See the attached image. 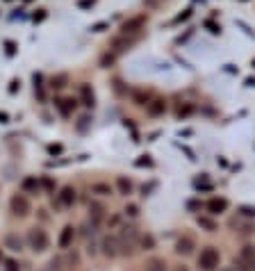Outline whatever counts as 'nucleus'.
I'll use <instances>...</instances> for the list:
<instances>
[{"label": "nucleus", "mask_w": 255, "mask_h": 271, "mask_svg": "<svg viewBox=\"0 0 255 271\" xmlns=\"http://www.w3.org/2000/svg\"><path fill=\"white\" fill-rule=\"evenodd\" d=\"M27 246L34 253H44L48 248V232L44 228H32L27 232Z\"/></svg>", "instance_id": "f257e3e1"}, {"label": "nucleus", "mask_w": 255, "mask_h": 271, "mask_svg": "<svg viewBox=\"0 0 255 271\" xmlns=\"http://www.w3.org/2000/svg\"><path fill=\"white\" fill-rule=\"evenodd\" d=\"M198 267L203 271H214L216 267H219V251H216L214 246H208V248L201 251V255H198Z\"/></svg>", "instance_id": "f03ea898"}, {"label": "nucleus", "mask_w": 255, "mask_h": 271, "mask_svg": "<svg viewBox=\"0 0 255 271\" xmlns=\"http://www.w3.org/2000/svg\"><path fill=\"white\" fill-rule=\"evenodd\" d=\"M137 228H123V232L118 235V244H121V253H132L135 251V246H137Z\"/></svg>", "instance_id": "7ed1b4c3"}, {"label": "nucleus", "mask_w": 255, "mask_h": 271, "mask_svg": "<svg viewBox=\"0 0 255 271\" xmlns=\"http://www.w3.org/2000/svg\"><path fill=\"white\" fill-rule=\"evenodd\" d=\"M144 27H146V16H132V19H128L123 23L121 34H128V37H141Z\"/></svg>", "instance_id": "20e7f679"}, {"label": "nucleus", "mask_w": 255, "mask_h": 271, "mask_svg": "<svg viewBox=\"0 0 255 271\" xmlns=\"http://www.w3.org/2000/svg\"><path fill=\"white\" fill-rule=\"evenodd\" d=\"M12 212L16 217H27V214H30V201H27L23 194L12 196Z\"/></svg>", "instance_id": "39448f33"}, {"label": "nucleus", "mask_w": 255, "mask_h": 271, "mask_svg": "<svg viewBox=\"0 0 255 271\" xmlns=\"http://www.w3.org/2000/svg\"><path fill=\"white\" fill-rule=\"evenodd\" d=\"M103 253L107 258H116L121 253V244H118V237H105L103 239Z\"/></svg>", "instance_id": "423d86ee"}, {"label": "nucleus", "mask_w": 255, "mask_h": 271, "mask_svg": "<svg viewBox=\"0 0 255 271\" xmlns=\"http://www.w3.org/2000/svg\"><path fill=\"white\" fill-rule=\"evenodd\" d=\"M73 239H75V228H73V226H64L62 232H59L57 246L59 248H69V246L73 244Z\"/></svg>", "instance_id": "0eeeda50"}, {"label": "nucleus", "mask_w": 255, "mask_h": 271, "mask_svg": "<svg viewBox=\"0 0 255 271\" xmlns=\"http://www.w3.org/2000/svg\"><path fill=\"white\" fill-rule=\"evenodd\" d=\"M194 248H196V244H194V239H191V237L178 239V244H176V253H178V255H191V253H194Z\"/></svg>", "instance_id": "6e6552de"}, {"label": "nucleus", "mask_w": 255, "mask_h": 271, "mask_svg": "<svg viewBox=\"0 0 255 271\" xmlns=\"http://www.w3.org/2000/svg\"><path fill=\"white\" fill-rule=\"evenodd\" d=\"M57 201L62 207H71V205L75 203V189H73V187H64V189L59 192Z\"/></svg>", "instance_id": "1a4fd4ad"}, {"label": "nucleus", "mask_w": 255, "mask_h": 271, "mask_svg": "<svg viewBox=\"0 0 255 271\" xmlns=\"http://www.w3.org/2000/svg\"><path fill=\"white\" fill-rule=\"evenodd\" d=\"M208 210L212 212V214H221V212L228 210V201L226 199H212L208 203Z\"/></svg>", "instance_id": "9d476101"}, {"label": "nucleus", "mask_w": 255, "mask_h": 271, "mask_svg": "<svg viewBox=\"0 0 255 271\" xmlns=\"http://www.w3.org/2000/svg\"><path fill=\"white\" fill-rule=\"evenodd\" d=\"M164 112H166V103H164L162 98H155L148 103V114H151V116H160V114H164Z\"/></svg>", "instance_id": "9b49d317"}, {"label": "nucleus", "mask_w": 255, "mask_h": 271, "mask_svg": "<svg viewBox=\"0 0 255 271\" xmlns=\"http://www.w3.org/2000/svg\"><path fill=\"white\" fill-rule=\"evenodd\" d=\"M5 246L7 248H12V251H23V242H21L19 235H14V232H9L5 237Z\"/></svg>", "instance_id": "f8f14e48"}, {"label": "nucleus", "mask_w": 255, "mask_h": 271, "mask_svg": "<svg viewBox=\"0 0 255 271\" xmlns=\"http://www.w3.org/2000/svg\"><path fill=\"white\" fill-rule=\"evenodd\" d=\"M144 271H166V262L162 258H151L144 265Z\"/></svg>", "instance_id": "ddd939ff"}, {"label": "nucleus", "mask_w": 255, "mask_h": 271, "mask_svg": "<svg viewBox=\"0 0 255 271\" xmlns=\"http://www.w3.org/2000/svg\"><path fill=\"white\" fill-rule=\"evenodd\" d=\"M57 107H59V112L64 114V116H69V114H71V110L75 107V100H71V98L57 100Z\"/></svg>", "instance_id": "4468645a"}, {"label": "nucleus", "mask_w": 255, "mask_h": 271, "mask_svg": "<svg viewBox=\"0 0 255 271\" xmlns=\"http://www.w3.org/2000/svg\"><path fill=\"white\" fill-rule=\"evenodd\" d=\"M239 258H242V262H255V248L253 246H244Z\"/></svg>", "instance_id": "2eb2a0df"}, {"label": "nucleus", "mask_w": 255, "mask_h": 271, "mask_svg": "<svg viewBox=\"0 0 255 271\" xmlns=\"http://www.w3.org/2000/svg\"><path fill=\"white\" fill-rule=\"evenodd\" d=\"M116 185H118V192H121V194H125V196H128V194L132 192V182H130V180L118 178V180H116Z\"/></svg>", "instance_id": "dca6fc26"}, {"label": "nucleus", "mask_w": 255, "mask_h": 271, "mask_svg": "<svg viewBox=\"0 0 255 271\" xmlns=\"http://www.w3.org/2000/svg\"><path fill=\"white\" fill-rule=\"evenodd\" d=\"M82 100H85V105H87V107H92V105H93V91L89 89V87H82Z\"/></svg>", "instance_id": "f3484780"}, {"label": "nucleus", "mask_w": 255, "mask_h": 271, "mask_svg": "<svg viewBox=\"0 0 255 271\" xmlns=\"http://www.w3.org/2000/svg\"><path fill=\"white\" fill-rule=\"evenodd\" d=\"M92 192L93 194H100V196H107V194H112V189L107 185H93L92 187Z\"/></svg>", "instance_id": "a211bd4d"}, {"label": "nucleus", "mask_w": 255, "mask_h": 271, "mask_svg": "<svg viewBox=\"0 0 255 271\" xmlns=\"http://www.w3.org/2000/svg\"><path fill=\"white\" fill-rule=\"evenodd\" d=\"M198 226H203V228H208L209 232H212V230H216L214 221H209V219H198Z\"/></svg>", "instance_id": "6ab92c4d"}, {"label": "nucleus", "mask_w": 255, "mask_h": 271, "mask_svg": "<svg viewBox=\"0 0 255 271\" xmlns=\"http://www.w3.org/2000/svg\"><path fill=\"white\" fill-rule=\"evenodd\" d=\"M92 214H93V221H100V219H103V207H100V205H93Z\"/></svg>", "instance_id": "aec40b11"}, {"label": "nucleus", "mask_w": 255, "mask_h": 271, "mask_svg": "<svg viewBox=\"0 0 255 271\" xmlns=\"http://www.w3.org/2000/svg\"><path fill=\"white\" fill-rule=\"evenodd\" d=\"M153 244H155V239H153L151 235H146V237H141V246H144L146 251H148V248H153Z\"/></svg>", "instance_id": "412c9836"}, {"label": "nucleus", "mask_w": 255, "mask_h": 271, "mask_svg": "<svg viewBox=\"0 0 255 271\" xmlns=\"http://www.w3.org/2000/svg\"><path fill=\"white\" fill-rule=\"evenodd\" d=\"M105 27H107V23H96V25L92 27V32H103Z\"/></svg>", "instance_id": "4be33fe9"}, {"label": "nucleus", "mask_w": 255, "mask_h": 271, "mask_svg": "<svg viewBox=\"0 0 255 271\" xmlns=\"http://www.w3.org/2000/svg\"><path fill=\"white\" fill-rule=\"evenodd\" d=\"M125 212H128L130 217H137V205H128V207H125Z\"/></svg>", "instance_id": "5701e85b"}, {"label": "nucleus", "mask_w": 255, "mask_h": 271, "mask_svg": "<svg viewBox=\"0 0 255 271\" xmlns=\"http://www.w3.org/2000/svg\"><path fill=\"white\" fill-rule=\"evenodd\" d=\"M78 5H80V7H92V5H93V0H80Z\"/></svg>", "instance_id": "b1692460"}, {"label": "nucleus", "mask_w": 255, "mask_h": 271, "mask_svg": "<svg viewBox=\"0 0 255 271\" xmlns=\"http://www.w3.org/2000/svg\"><path fill=\"white\" fill-rule=\"evenodd\" d=\"M244 214H246V217H255V210L253 207H244Z\"/></svg>", "instance_id": "393cba45"}, {"label": "nucleus", "mask_w": 255, "mask_h": 271, "mask_svg": "<svg viewBox=\"0 0 255 271\" xmlns=\"http://www.w3.org/2000/svg\"><path fill=\"white\" fill-rule=\"evenodd\" d=\"M221 271H235V269H232V267H223Z\"/></svg>", "instance_id": "a878e982"}, {"label": "nucleus", "mask_w": 255, "mask_h": 271, "mask_svg": "<svg viewBox=\"0 0 255 271\" xmlns=\"http://www.w3.org/2000/svg\"><path fill=\"white\" fill-rule=\"evenodd\" d=\"M253 67H255V60H253Z\"/></svg>", "instance_id": "bb28decb"}]
</instances>
